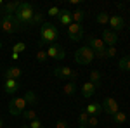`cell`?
Masks as SVG:
<instances>
[{
  "mask_svg": "<svg viewBox=\"0 0 130 128\" xmlns=\"http://www.w3.org/2000/svg\"><path fill=\"white\" fill-rule=\"evenodd\" d=\"M33 14H35V7H33V4H28V2H21L19 9H18V12H16L14 16H16L18 23H19L23 28H28V26H31Z\"/></svg>",
  "mask_w": 130,
  "mask_h": 128,
  "instance_id": "cell-1",
  "label": "cell"
},
{
  "mask_svg": "<svg viewBox=\"0 0 130 128\" xmlns=\"http://www.w3.org/2000/svg\"><path fill=\"white\" fill-rule=\"evenodd\" d=\"M40 45L43 43H47V45H52V43H56V40L59 38V30L56 28V24H52V23H42L40 26Z\"/></svg>",
  "mask_w": 130,
  "mask_h": 128,
  "instance_id": "cell-2",
  "label": "cell"
},
{
  "mask_svg": "<svg viewBox=\"0 0 130 128\" xmlns=\"http://www.w3.org/2000/svg\"><path fill=\"white\" fill-rule=\"evenodd\" d=\"M0 30L4 33H7V35H14V33L23 31L24 28L18 23L16 16H2L0 17Z\"/></svg>",
  "mask_w": 130,
  "mask_h": 128,
  "instance_id": "cell-3",
  "label": "cell"
},
{
  "mask_svg": "<svg viewBox=\"0 0 130 128\" xmlns=\"http://www.w3.org/2000/svg\"><path fill=\"white\" fill-rule=\"evenodd\" d=\"M94 59H95V52L90 49L89 45H83V47H80L75 52V62L80 64V66H87Z\"/></svg>",
  "mask_w": 130,
  "mask_h": 128,
  "instance_id": "cell-4",
  "label": "cell"
},
{
  "mask_svg": "<svg viewBox=\"0 0 130 128\" xmlns=\"http://www.w3.org/2000/svg\"><path fill=\"white\" fill-rule=\"evenodd\" d=\"M52 75L59 80H68V81H75L78 78V73L75 69L68 68V66H57V68H52Z\"/></svg>",
  "mask_w": 130,
  "mask_h": 128,
  "instance_id": "cell-5",
  "label": "cell"
},
{
  "mask_svg": "<svg viewBox=\"0 0 130 128\" xmlns=\"http://www.w3.org/2000/svg\"><path fill=\"white\" fill-rule=\"evenodd\" d=\"M26 100L24 97H14L12 100L9 102V113L12 116H21L23 111H26Z\"/></svg>",
  "mask_w": 130,
  "mask_h": 128,
  "instance_id": "cell-6",
  "label": "cell"
},
{
  "mask_svg": "<svg viewBox=\"0 0 130 128\" xmlns=\"http://www.w3.org/2000/svg\"><path fill=\"white\" fill-rule=\"evenodd\" d=\"M102 113H106V114H109V116H115L118 111H120V106H118V102H116V99L115 97H106L102 100Z\"/></svg>",
  "mask_w": 130,
  "mask_h": 128,
  "instance_id": "cell-7",
  "label": "cell"
},
{
  "mask_svg": "<svg viewBox=\"0 0 130 128\" xmlns=\"http://www.w3.org/2000/svg\"><path fill=\"white\" fill-rule=\"evenodd\" d=\"M66 31H68V36H70V40H73V42H80V40L83 38V28H82V24L71 23L70 26L66 28Z\"/></svg>",
  "mask_w": 130,
  "mask_h": 128,
  "instance_id": "cell-8",
  "label": "cell"
},
{
  "mask_svg": "<svg viewBox=\"0 0 130 128\" xmlns=\"http://www.w3.org/2000/svg\"><path fill=\"white\" fill-rule=\"evenodd\" d=\"M47 56L54 61H62L66 57V52H64V49H62L61 45L52 43V45H49V49H47Z\"/></svg>",
  "mask_w": 130,
  "mask_h": 128,
  "instance_id": "cell-9",
  "label": "cell"
},
{
  "mask_svg": "<svg viewBox=\"0 0 130 128\" xmlns=\"http://www.w3.org/2000/svg\"><path fill=\"white\" fill-rule=\"evenodd\" d=\"M2 88H4V94L14 95V94L19 90V81H18V80H4Z\"/></svg>",
  "mask_w": 130,
  "mask_h": 128,
  "instance_id": "cell-10",
  "label": "cell"
},
{
  "mask_svg": "<svg viewBox=\"0 0 130 128\" xmlns=\"http://www.w3.org/2000/svg\"><path fill=\"white\" fill-rule=\"evenodd\" d=\"M19 5H21V2H4L0 12H2V16H14L18 12V9H19Z\"/></svg>",
  "mask_w": 130,
  "mask_h": 128,
  "instance_id": "cell-11",
  "label": "cell"
},
{
  "mask_svg": "<svg viewBox=\"0 0 130 128\" xmlns=\"http://www.w3.org/2000/svg\"><path fill=\"white\" fill-rule=\"evenodd\" d=\"M101 40H102L106 45L115 47L116 42H118V35H116L115 31H111V30H102V36H101Z\"/></svg>",
  "mask_w": 130,
  "mask_h": 128,
  "instance_id": "cell-12",
  "label": "cell"
},
{
  "mask_svg": "<svg viewBox=\"0 0 130 128\" xmlns=\"http://www.w3.org/2000/svg\"><path fill=\"white\" fill-rule=\"evenodd\" d=\"M111 26V31H121L125 28V19L121 17V16H109V23H108Z\"/></svg>",
  "mask_w": 130,
  "mask_h": 128,
  "instance_id": "cell-13",
  "label": "cell"
},
{
  "mask_svg": "<svg viewBox=\"0 0 130 128\" xmlns=\"http://www.w3.org/2000/svg\"><path fill=\"white\" fill-rule=\"evenodd\" d=\"M87 45H89V47L94 50L95 54H97V52H101V50H106V43H104L101 38H95V36H89Z\"/></svg>",
  "mask_w": 130,
  "mask_h": 128,
  "instance_id": "cell-14",
  "label": "cell"
},
{
  "mask_svg": "<svg viewBox=\"0 0 130 128\" xmlns=\"http://www.w3.org/2000/svg\"><path fill=\"white\" fill-rule=\"evenodd\" d=\"M23 75V71H21L19 66H10L4 71V80H19V76Z\"/></svg>",
  "mask_w": 130,
  "mask_h": 128,
  "instance_id": "cell-15",
  "label": "cell"
},
{
  "mask_svg": "<svg viewBox=\"0 0 130 128\" xmlns=\"http://www.w3.org/2000/svg\"><path fill=\"white\" fill-rule=\"evenodd\" d=\"M95 92H97V87H95L94 83H90V81H85V83L82 85V95H83L85 99L94 97Z\"/></svg>",
  "mask_w": 130,
  "mask_h": 128,
  "instance_id": "cell-16",
  "label": "cell"
},
{
  "mask_svg": "<svg viewBox=\"0 0 130 128\" xmlns=\"http://www.w3.org/2000/svg\"><path fill=\"white\" fill-rule=\"evenodd\" d=\"M57 19H59V24H62V26H70L71 23H73V19H71V12L68 9H61L59 16H57Z\"/></svg>",
  "mask_w": 130,
  "mask_h": 128,
  "instance_id": "cell-17",
  "label": "cell"
},
{
  "mask_svg": "<svg viewBox=\"0 0 130 128\" xmlns=\"http://www.w3.org/2000/svg\"><path fill=\"white\" fill-rule=\"evenodd\" d=\"M85 113L89 116H99L101 113H102V106H101L99 102H90V104H87V107H85Z\"/></svg>",
  "mask_w": 130,
  "mask_h": 128,
  "instance_id": "cell-18",
  "label": "cell"
},
{
  "mask_svg": "<svg viewBox=\"0 0 130 128\" xmlns=\"http://www.w3.org/2000/svg\"><path fill=\"white\" fill-rule=\"evenodd\" d=\"M101 78H102V75H101L99 71H97V69H92V71H90V83H94V85H95V87H97V88H99V81H101Z\"/></svg>",
  "mask_w": 130,
  "mask_h": 128,
  "instance_id": "cell-19",
  "label": "cell"
},
{
  "mask_svg": "<svg viewBox=\"0 0 130 128\" xmlns=\"http://www.w3.org/2000/svg\"><path fill=\"white\" fill-rule=\"evenodd\" d=\"M118 68L121 71H128L130 73V56H123L120 61H118Z\"/></svg>",
  "mask_w": 130,
  "mask_h": 128,
  "instance_id": "cell-20",
  "label": "cell"
},
{
  "mask_svg": "<svg viewBox=\"0 0 130 128\" xmlns=\"http://www.w3.org/2000/svg\"><path fill=\"white\" fill-rule=\"evenodd\" d=\"M23 97H24V100H26V104H30V106H35L37 100H38V99H37V94H35L33 90H28Z\"/></svg>",
  "mask_w": 130,
  "mask_h": 128,
  "instance_id": "cell-21",
  "label": "cell"
},
{
  "mask_svg": "<svg viewBox=\"0 0 130 128\" xmlns=\"http://www.w3.org/2000/svg\"><path fill=\"white\" fill-rule=\"evenodd\" d=\"M62 92L66 94V95H73L75 92H76V83L75 81H68V83H64V87H62Z\"/></svg>",
  "mask_w": 130,
  "mask_h": 128,
  "instance_id": "cell-22",
  "label": "cell"
},
{
  "mask_svg": "<svg viewBox=\"0 0 130 128\" xmlns=\"http://www.w3.org/2000/svg\"><path fill=\"white\" fill-rule=\"evenodd\" d=\"M127 119H128V116H127V113H125V111H118V113L113 116V121H115L116 125H123Z\"/></svg>",
  "mask_w": 130,
  "mask_h": 128,
  "instance_id": "cell-23",
  "label": "cell"
},
{
  "mask_svg": "<svg viewBox=\"0 0 130 128\" xmlns=\"http://www.w3.org/2000/svg\"><path fill=\"white\" fill-rule=\"evenodd\" d=\"M83 17H85V12L82 9H76L75 12H71V19H73V23H76V24H82Z\"/></svg>",
  "mask_w": 130,
  "mask_h": 128,
  "instance_id": "cell-24",
  "label": "cell"
},
{
  "mask_svg": "<svg viewBox=\"0 0 130 128\" xmlns=\"http://www.w3.org/2000/svg\"><path fill=\"white\" fill-rule=\"evenodd\" d=\"M95 21H97L99 24H108V23H109V14L102 10V12H99V14L95 16Z\"/></svg>",
  "mask_w": 130,
  "mask_h": 128,
  "instance_id": "cell-25",
  "label": "cell"
},
{
  "mask_svg": "<svg viewBox=\"0 0 130 128\" xmlns=\"http://www.w3.org/2000/svg\"><path fill=\"white\" fill-rule=\"evenodd\" d=\"M21 116L24 119H28V121H33V119H37V111L35 109H26V111H23Z\"/></svg>",
  "mask_w": 130,
  "mask_h": 128,
  "instance_id": "cell-26",
  "label": "cell"
},
{
  "mask_svg": "<svg viewBox=\"0 0 130 128\" xmlns=\"http://www.w3.org/2000/svg\"><path fill=\"white\" fill-rule=\"evenodd\" d=\"M24 50H26L24 42H16V43L12 45V52H16V54H21V52H24Z\"/></svg>",
  "mask_w": 130,
  "mask_h": 128,
  "instance_id": "cell-27",
  "label": "cell"
},
{
  "mask_svg": "<svg viewBox=\"0 0 130 128\" xmlns=\"http://www.w3.org/2000/svg\"><path fill=\"white\" fill-rule=\"evenodd\" d=\"M43 23V17H42V12H37L35 10V14H33V19H31V26H35V24H40Z\"/></svg>",
  "mask_w": 130,
  "mask_h": 128,
  "instance_id": "cell-28",
  "label": "cell"
},
{
  "mask_svg": "<svg viewBox=\"0 0 130 128\" xmlns=\"http://www.w3.org/2000/svg\"><path fill=\"white\" fill-rule=\"evenodd\" d=\"M47 59H49V56H47V50H38L37 52V61L38 62H47Z\"/></svg>",
  "mask_w": 130,
  "mask_h": 128,
  "instance_id": "cell-29",
  "label": "cell"
},
{
  "mask_svg": "<svg viewBox=\"0 0 130 128\" xmlns=\"http://www.w3.org/2000/svg\"><path fill=\"white\" fill-rule=\"evenodd\" d=\"M89 114H87V113H85V111H83V113H82L80 116H78V123H80V126H87V123H89Z\"/></svg>",
  "mask_w": 130,
  "mask_h": 128,
  "instance_id": "cell-30",
  "label": "cell"
},
{
  "mask_svg": "<svg viewBox=\"0 0 130 128\" xmlns=\"http://www.w3.org/2000/svg\"><path fill=\"white\" fill-rule=\"evenodd\" d=\"M59 12H61L59 7L52 5V7H49V10H47V16H50V17H57V16H59Z\"/></svg>",
  "mask_w": 130,
  "mask_h": 128,
  "instance_id": "cell-31",
  "label": "cell"
},
{
  "mask_svg": "<svg viewBox=\"0 0 130 128\" xmlns=\"http://www.w3.org/2000/svg\"><path fill=\"white\" fill-rule=\"evenodd\" d=\"M99 125V119H97V116H90L89 118V123H87V126L89 128H95Z\"/></svg>",
  "mask_w": 130,
  "mask_h": 128,
  "instance_id": "cell-32",
  "label": "cell"
},
{
  "mask_svg": "<svg viewBox=\"0 0 130 128\" xmlns=\"http://www.w3.org/2000/svg\"><path fill=\"white\" fill-rule=\"evenodd\" d=\"M30 128H43V123L37 118V119H33V121H30Z\"/></svg>",
  "mask_w": 130,
  "mask_h": 128,
  "instance_id": "cell-33",
  "label": "cell"
},
{
  "mask_svg": "<svg viewBox=\"0 0 130 128\" xmlns=\"http://www.w3.org/2000/svg\"><path fill=\"white\" fill-rule=\"evenodd\" d=\"M106 56H108V59H113V57H115V56H116V47H108V49H106Z\"/></svg>",
  "mask_w": 130,
  "mask_h": 128,
  "instance_id": "cell-34",
  "label": "cell"
},
{
  "mask_svg": "<svg viewBox=\"0 0 130 128\" xmlns=\"http://www.w3.org/2000/svg\"><path fill=\"white\" fill-rule=\"evenodd\" d=\"M95 57H97V59H101V61L108 59V56H106V50H101V52H97V54H95Z\"/></svg>",
  "mask_w": 130,
  "mask_h": 128,
  "instance_id": "cell-35",
  "label": "cell"
},
{
  "mask_svg": "<svg viewBox=\"0 0 130 128\" xmlns=\"http://www.w3.org/2000/svg\"><path fill=\"white\" fill-rule=\"evenodd\" d=\"M56 128H68V123H66L64 119H59V121L56 123Z\"/></svg>",
  "mask_w": 130,
  "mask_h": 128,
  "instance_id": "cell-36",
  "label": "cell"
},
{
  "mask_svg": "<svg viewBox=\"0 0 130 128\" xmlns=\"http://www.w3.org/2000/svg\"><path fill=\"white\" fill-rule=\"evenodd\" d=\"M10 57H12V61H18V59H19V54H16V52H12V56H10Z\"/></svg>",
  "mask_w": 130,
  "mask_h": 128,
  "instance_id": "cell-37",
  "label": "cell"
},
{
  "mask_svg": "<svg viewBox=\"0 0 130 128\" xmlns=\"http://www.w3.org/2000/svg\"><path fill=\"white\" fill-rule=\"evenodd\" d=\"M0 128H4V119H2V116H0Z\"/></svg>",
  "mask_w": 130,
  "mask_h": 128,
  "instance_id": "cell-38",
  "label": "cell"
},
{
  "mask_svg": "<svg viewBox=\"0 0 130 128\" xmlns=\"http://www.w3.org/2000/svg\"><path fill=\"white\" fill-rule=\"evenodd\" d=\"M21 128H30V125H23V126H21Z\"/></svg>",
  "mask_w": 130,
  "mask_h": 128,
  "instance_id": "cell-39",
  "label": "cell"
},
{
  "mask_svg": "<svg viewBox=\"0 0 130 128\" xmlns=\"http://www.w3.org/2000/svg\"><path fill=\"white\" fill-rule=\"evenodd\" d=\"M2 5H4V2H2V0H0V9H2Z\"/></svg>",
  "mask_w": 130,
  "mask_h": 128,
  "instance_id": "cell-40",
  "label": "cell"
},
{
  "mask_svg": "<svg viewBox=\"0 0 130 128\" xmlns=\"http://www.w3.org/2000/svg\"><path fill=\"white\" fill-rule=\"evenodd\" d=\"M2 47H4V43H2V42H0V49H2Z\"/></svg>",
  "mask_w": 130,
  "mask_h": 128,
  "instance_id": "cell-41",
  "label": "cell"
},
{
  "mask_svg": "<svg viewBox=\"0 0 130 128\" xmlns=\"http://www.w3.org/2000/svg\"><path fill=\"white\" fill-rule=\"evenodd\" d=\"M78 128H89V126H78Z\"/></svg>",
  "mask_w": 130,
  "mask_h": 128,
  "instance_id": "cell-42",
  "label": "cell"
},
{
  "mask_svg": "<svg viewBox=\"0 0 130 128\" xmlns=\"http://www.w3.org/2000/svg\"><path fill=\"white\" fill-rule=\"evenodd\" d=\"M128 30H130V24H128Z\"/></svg>",
  "mask_w": 130,
  "mask_h": 128,
  "instance_id": "cell-43",
  "label": "cell"
}]
</instances>
